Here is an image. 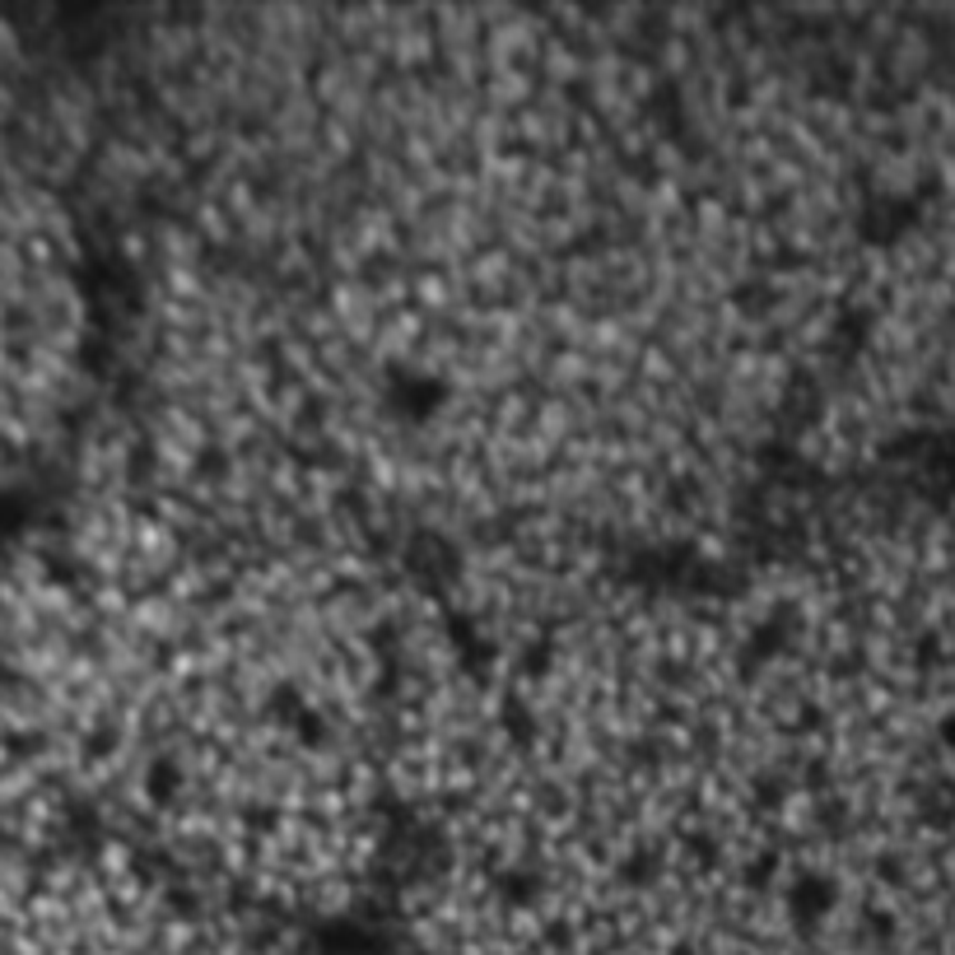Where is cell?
I'll list each match as a JSON object with an SVG mask.
<instances>
[{
	"instance_id": "obj_1",
	"label": "cell",
	"mask_w": 955,
	"mask_h": 955,
	"mask_svg": "<svg viewBox=\"0 0 955 955\" xmlns=\"http://www.w3.org/2000/svg\"><path fill=\"white\" fill-rule=\"evenodd\" d=\"M937 737H942V742H946V746L955 750V708H951V714H946V718L937 723Z\"/></svg>"
}]
</instances>
